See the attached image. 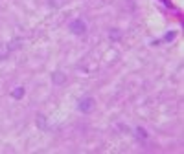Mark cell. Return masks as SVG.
<instances>
[{"instance_id":"3957f363","label":"cell","mask_w":184,"mask_h":154,"mask_svg":"<svg viewBox=\"0 0 184 154\" xmlns=\"http://www.w3.org/2000/svg\"><path fill=\"white\" fill-rule=\"evenodd\" d=\"M52 79H53V83H63V81H64V77L61 75V72H57V73H53Z\"/></svg>"},{"instance_id":"7a4b0ae2","label":"cell","mask_w":184,"mask_h":154,"mask_svg":"<svg viewBox=\"0 0 184 154\" xmlns=\"http://www.w3.org/2000/svg\"><path fill=\"white\" fill-rule=\"evenodd\" d=\"M78 108H79V112L89 114L90 110L94 108V99H92V97H85V99H81L79 105H78Z\"/></svg>"},{"instance_id":"277c9868","label":"cell","mask_w":184,"mask_h":154,"mask_svg":"<svg viewBox=\"0 0 184 154\" xmlns=\"http://www.w3.org/2000/svg\"><path fill=\"white\" fill-rule=\"evenodd\" d=\"M22 92H24L22 88H17V90L13 92V95H15V97H20V95H22Z\"/></svg>"},{"instance_id":"6da1fadb","label":"cell","mask_w":184,"mask_h":154,"mask_svg":"<svg viewBox=\"0 0 184 154\" xmlns=\"http://www.w3.org/2000/svg\"><path fill=\"white\" fill-rule=\"evenodd\" d=\"M70 31L74 33V35H85L86 33V24L81 20V18H75V20H72L70 22Z\"/></svg>"}]
</instances>
